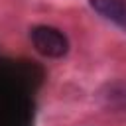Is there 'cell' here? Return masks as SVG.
<instances>
[{
    "label": "cell",
    "instance_id": "2",
    "mask_svg": "<svg viewBox=\"0 0 126 126\" xmlns=\"http://www.w3.org/2000/svg\"><path fill=\"white\" fill-rule=\"evenodd\" d=\"M89 4L104 20L126 32V0H89Z\"/></svg>",
    "mask_w": 126,
    "mask_h": 126
},
{
    "label": "cell",
    "instance_id": "1",
    "mask_svg": "<svg viewBox=\"0 0 126 126\" xmlns=\"http://www.w3.org/2000/svg\"><path fill=\"white\" fill-rule=\"evenodd\" d=\"M32 43L35 47L37 53H41L43 57H51V59H59L69 51V39L67 35L53 28V26H35L30 32Z\"/></svg>",
    "mask_w": 126,
    "mask_h": 126
}]
</instances>
